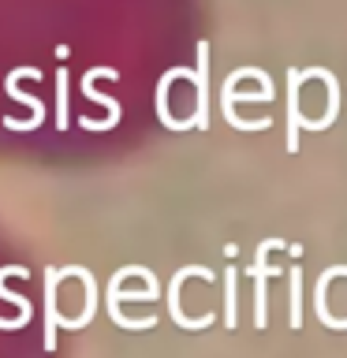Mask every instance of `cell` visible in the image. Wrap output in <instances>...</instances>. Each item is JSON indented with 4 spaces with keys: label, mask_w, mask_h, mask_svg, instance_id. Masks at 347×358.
<instances>
[{
    "label": "cell",
    "mask_w": 347,
    "mask_h": 358,
    "mask_svg": "<svg viewBox=\"0 0 347 358\" xmlns=\"http://www.w3.org/2000/svg\"><path fill=\"white\" fill-rule=\"evenodd\" d=\"M64 276V268H45V351H56V332L64 329V317L56 310V284Z\"/></svg>",
    "instance_id": "6da1fadb"
},
{
    "label": "cell",
    "mask_w": 347,
    "mask_h": 358,
    "mask_svg": "<svg viewBox=\"0 0 347 358\" xmlns=\"http://www.w3.org/2000/svg\"><path fill=\"white\" fill-rule=\"evenodd\" d=\"M11 276H30V268H22V265H8V268H0V299H8V302H15V306H19V317H15V321H0V329H4V332H15V329H22V324H27V321L34 317L30 302L22 299L19 291H8V287H4Z\"/></svg>",
    "instance_id": "7a4b0ae2"
},
{
    "label": "cell",
    "mask_w": 347,
    "mask_h": 358,
    "mask_svg": "<svg viewBox=\"0 0 347 358\" xmlns=\"http://www.w3.org/2000/svg\"><path fill=\"white\" fill-rule=\"evenodd\" d=\"M64 273H67V276H78V280H83V287H86V306H83V313H78L75 321H67L64 329H86L90 317L97 313V284H94V273H90V268H78V265L64 268Z\"/></svg>",
    "instance_id": "3957f363"
}]
</instances>
